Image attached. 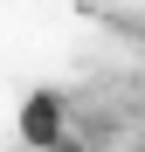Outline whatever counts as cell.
I'll return each instance as SVG.
<instances>
[{"label":"cell","mask_w":145,"mask_h":152,"mask_svg":"<svg viewBox=\"0 0 145 152\" xmlns=\"http://www.w3.org/2000/svg\"><path fill=\"white\" fill-rule=\"evenodd\" d=\"M21 138L28 145H62V97L35 90L28 104H21Z\"/></svg>","instance_id":"1"}]
</instances>
